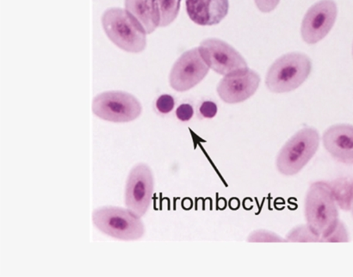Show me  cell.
I'll return each mask as SVG.
<instances>
[{
	"instance_id": "cell-1",
	"label": "cell",
	"mask_w": 353,
	"mask_h": 277,
	"mask_svg": "<svg viewBox=\"0 0 353 277\" xmlns=\"http://www.w3.org/2000/svg\"><path fill=\"white\" fill-rule=\"evenodd\" d=\"M307 225L314 233L326 238L339 222V211L330 183L316 182L310 185L305 198Z\"/></svg>"
},
{
	"instance_id": "cell-17",
	"label": "cell",
	"mask_w": 353,
	"mask_h": 277,
	"mask_svg": "<svg viewBox=\"0 0 353 277\" xmlns=\"http://www.w3.org/2000/svg\"><path fill=\"white\" fill-rule=\"evenodd\" d=\"M285 240L286 242H321V238L314 233L306 224L293 228L287 234Z\"/></svg>"
},
{
	"instance_id": "cell-11",
	"label": "cell",
	"mask_w": 353,
	"mask_h": 277,
	"mask_svg": "<svg viewBox=\"0 0 353 277\" xmlns=\"http://www.w3.org/2000/svg\"><path fill=\"white\" fill-rule=\"evenodd\" d=\"M259 83L261 77L258 73L245 68L225 75L217 85V93L224 102L241 103L254 95Z\"/></svg>"
},
{
	"instance_id": "cell-4",
	"label": "cell",
	"mask_w": 353,
	"mask_h": 277,
	"mask_svg": "<svg viewBox=\"0 0 353 277\" xmlns=\"http://www.w3.org/2000/svg\"><path fill=\"white\" fill-rule=\"evenodd\" d=\"M311 69L312 64L307 55L295 52L283 55L270 67L265 85L272 93L294 91L309 77Z\"/></svg>"
},
{
	"instance_id": "cell-18",
	"label": "cell",
	"mask_w": 353,
	"mask_h": 277,
	"mask_svg": "<svg viewBox=\"0 0 353 277\" xmlns=\"http://www.w3.org/2000/svg\"><path fill=\"white\" fill-rule=\"evenodd\" d=\"M248 242H286L278 234L266 230H257L252 231L248 238Z\"/></svg>"
},
{
	"instance_id": "cell-2",
	"label": "cell",
	"mask_w": 353,
	"mask_h": 277,
	"mask_svg": "<svg viewBox=\"0 0 353 277\" xmlns=\"http://www.w3.org/2000/svg\"><path fill=\"white\" fill-rule=\"evenodd\" d=\"M102 26L109 39L124 51L140 53L147 46V33L125 9L106 10Z\"/></svg>"
},
{
	"instance_id": "cell-10",
	"label": "cell",
	"mask_w": 353,
	"mask_h": 277,
	"mask_svg": "<svg viewBox=\"0 0 353 277\" xmlns=\"http://www.w3.org/2000/svg\"><path fill=\"white\" fill-rule=\"evenodd\" d=\"M338 9L334 0H321L307 10L301 27L304 41L317 44L330 32L337 19Z\"/></svg>"
},
{
	"instance_id": "cell-14",
	"label": "cell",
	"mask_w": 353,
	"mask_h": 277,
	"mask_svg": "<svg viewBox=\"0 0 353 277\" xmlns=\"http://www.w3.org/2000/svg\"><path fill=\"white\" fill-rule=\"evenodd\" d=\"M124 6L147 34L153 33L160 26V12L157 0H125Z\"/></svg>"
},
{
	"instance_id": "cell-8",
	"label": "cell",
	"mask_w": 353,
	"mask_h": 277,
	"mask_svg": "<svg viewBox=\"0 0 353 277\" xmlns=\"http://www.w3.org/2000/svg\"><path fill=\"white\" fill-rule=\"evenodd\" d=\"M201 55L210 68L221 75L248 68L242 55L231 45L217 38H209L201 43Z\"/></svg>"
},
{
	"instance_id": "cell-20",
	"label": "cell",
	"mask_w": 353,
	"mask_h": 277,
	"mask_svg": "<svg viewBox=\"0 0 353 277\" xmlns=\"http://www.w3.org/2000/svg\"><path fill=\"white\" fill-rule=\"evenodd\" d=\"M175 100L174 97L169 95H163L159 97L155 102V108L161 114H168L174 110Z\"/></svg>"
},
{
	"instance_id": "cell-19",
	"label": "cell",
	"mask_w": 353,
	"mask_h": 277,
	"mask_svg": "<svg viewBox=\"0 0 353 277\" xmlns=\"http://www.w3.org/2000/svg\"><path fill=\"white\" fill-rule=\"evenodd\" d=\"M349 236L347 227L345 225L339 220L336 227L327 237L323 238L321 242H348Z\"/></svg>"
},
{
	"instance_id": "cell-6",
	"label": "cell",
	"mask_w": 353,
	"mask_h": 277,
	"mask_svg": "<svg viewBox=\"0 0 353 277\" xmlns=\"http://www.w3.org/2000/svg\"><path fill=\"white\" fill-rule=\"evenodd\" d=\"M92 112L109 122L128 123L140 117L143 107L139 100L129 93L109 91L95 97Z\"/></svg>"
},
{
	"instance_id": "cell-23",
	"label": "cell",
	"mask_w": 353,
	"mask_h": 277,
	"mask_svg": "<svg viewBox=\"0 0 353 277\" xmlns=\"http://www.w3.org/2000/svg\"><path fill=\"white\" fill-rule=\"evenodd\" d=\"M254 1L261 12L268 13L276 9L280 0H254Z\"/></svg>"
},
{
	"instance_id": "cell-5",
	"label": "cell",
	"mask_w": 353,
	"mask_h": 277,
	"mask_svg": "<svg viewBox=\"0 0 353 277\" xmlns=\"http://www.w3.org/2000/svg\"><path fill=\"white\" fill-rule=\"evenodd\" d=\"M92 221L97 229L117 240H137L145 233L144 224L141 218L123 207H100L93 212Z\"/></svg>"
},
{
	"instance_id": "cell-3",
	"label": "cell",
	"mask_w": 353,
	"mask_h": 277,
	"mask_svg": "<svg viewBox=\"0 0 353 277\" xmlns=\"http://www.w3.org/2000/svg\"><path fill=\"white\" fill-rule=\"evenodd\" d=\"M320 145L316 129L306 127L297 131L280 150L276 166L280 174L292 176L299 174L316 155Z\"/></svg>"
},
{
	"instance_id": "cell-22",
	"label": "cell",
	"mask_w": 353,
	"mask_h": 277,
	"mask_svg": "<svg viewBox=\"0 0 353 277\" xmlns=\"http://www.w3.org/2000/svg\"><path fill=\"white\" fill-rule=\"evenodd\" d=\"M194 115V109L190 104H181L176 110V117L182 122H187L192 119Z\"/></svg>"
},
{
	"instance_id": "cell-13",
	"label": "cell",
	"mask_w": 353,
	"mask_h": 277,
	"mask_svg": "<svg viewBox=\"0 0 353 277\" xmlns=\"http://www.w3.org/2000/svg\"><path fill=\"white\" fill-rule=\"evenodd\" d=\"M190 20L202 26H216L228 15V0H185Z\"/></svg>"
},
{
	"instance_id": "cell-21",
	"label": "cell",
	"mask_w": 353,
	"mask_h": 277,
	"mask_svg": "<svg viewBox=\"0 0 353 277\" xmlns=\"http://www.w3.org/2000/svg\"><path fill=\"white\" fill-rule=\"evenodd\" d=\"M218 107L216 103L206 100L201 104L199 113L203 119H213L216 115Z\"/></svg>"
},
{
	"instance_id": "cell-7",
	"label": "cell",
	"mask_w": 353,
	"mask_h": 277,
	"mask_svg": "<svg viewBox=\"0 0 353 277\" xmlns=\"http://www.w3.org/2000/svg\"><path fill=\"white\" fill-rule=\"evenodd\" d=\"M154 190L153 171L146 164H138L128 176L124 203L138 217H143L150 209Z\"/></svg>"
},
{
	"instance_id": "cell-16",
	"label": "cell",
	"mask_w": 353,
	"mask_h": 277,
	"mask_svg": "<svg viewBox=\"0 0 353 277\" xmlns=\"http://www.w3.org/2000/svg\"><path fill=\"white\" fill-rule=\"evenodd\" d=\"M160 12V26L171 24L178 17L181 0H157Z\"/></svg>"
},
{
	"instance_id": "cell-9",
	"label": "cell",
	"mask_w": 353,
	"mask_h": 277,
	"mask_svg": "<svg viewBox=\"0 0 353 277\" xmlns=\"http://www.w3.org/2000/svg\"><path fill=\"white\" fill-rule=\"evenodd\" d=\"M210 67L203 60L199 48L185 52L172 67L170 85L178 92H185L199 84L209 73Z\"/></svg>"
},
{
	"instance_id": "cell-15",
	"label": "cell",
	"mask_w": 353,
	"mask_h": 277,
	"mask_svg": "<svg viewBox=\"0 0 353 277\" xmlns=\"http://www.w3.org/2000/svg\"><path fill=\"white\" fill-rule=\"evenodd\" d=\"M335 200L339 207L345 211L352 209L353 196V181L348 178H341L330 183Z\"/></svg>"
},
{
	"instance_id": "cell-24",
	"label": "cell",
	"mask_w": 353,
	"mask_h": 277,
	"mask_svg": "<svg viewBox=\"0 0 353 277\" xmlns=\"http://www.w3.org/2000/svg\"><path fill=\"white\" fill-rule=\"evenodd\" d=\"M352 211L353 214V196H352Z\"/></svg>"
},
{
	"instance_id": "cell-12",
	"label": "cell",
	"mask_w": 353,
	"mask_h": 277,
	"mask_svg": "<svg viewBox=\"0 0 353 277\" xmlns=\"http://www.w3.org/2000/svg\"><path fill=\"white\" fill-rule=\"evenodd\" d=\"M323 145L335 160L342 164H353V126L338 124L325 131Z\"/></svg>"
}]
</instances>
